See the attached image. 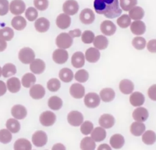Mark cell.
I'll return each instance as SVG.
<instances>
[{
  "instance_id": "f546056e",
  "label": "cell",
  "mask_w": 156,
  "mask_h": 150,
  "mask_svg": "<svg viewBox=\"0 0 156 150\" xmlns=\"http://www.w3.org/2000/svg\"><path fill=\"white\" fill-rule=\"evenodd\" d=\"M106 135V131L104 128L102 127H96L91 133V137L94 141L100 142L105 138Z\"/></svg>"
},
{
  "instance_id": "e7e4bbea",
  "label": "cell",
  "mask_w": 156,
  "mask_h": 150,
  "mask_svg": "<svg viewBox=\"0 0 156 150\" xmlns=\"http://www.w3.org/2000/svg\"><path fill=\"white\" fill-rule=\"evenodd\" d=\"M45 150H48V149H45Z\"/></svg>"
},
{
  "instance_id": "6125c7cd",
  "label": "cell",
  "mask_w": 156,
  "mask_h": 150,
  "mask_svg": "<svg viewBox=\"0 0 156 150\" xmlns=\"http://www.w3.org/2000/svg\"><path fill=\"white\" fill-rule=\"evenodd\" d=\"M7 48V43L5 40L0 38V52H2Z\"/></svg>"
},
{
  "instance_id": "db71d44e",
  "label": "cell",
  "mask_w": 156,
  "mask_h": 150,
  "mask_svg": "<svg viewBox=\"0 0 156 150\" xmlns=\"http://www.w3.org/2000/svg\"><path fill=\"white\" fill-rule=\"evenodd\" d=\"M9 9V4L7 0H0V15H6Z\"/></svg>"
},
{
  "instance_id": "680465c9",
  "label": "cell",
  "mask_w": 156,
  "mask_h": 150,
  "mask_svg": "<svg viewBox=\"0 0 156 150\" xmlns=\"http://www.w3.org/2000/svg\"><path fill=\"white\" fill-rule=\"evenodd\" d=\"M7 85L2 80H0V96L4 95L7 91Z\"/></svg>"
},
{
  "instance_id": "3957f363",
  "label": "cell",
  "mask_w": 156,
  "mask_h": 150,
  "mask_svg": "<svg viewBox=\"0 0 156 150\" xmlns=\"http://www.w3.org/2000/svg\"><path fill=\"white\" fill-rule=\"evenodd\" d=\"M73 38L69 34L62 32L58 35L55 39L56 45L60 49L69 48L73 44Z\"/></svg>"
},
{
  "instance_id": "8fae6325",
  "label": "cell",
  "mask_w": 156,
  "mask_h": 150,
  "mask_svg": "<svg viewBox=\"0 0 156 150\" xmlns=\"http://www.w3.org/2000/svg\"><path fill=\"white\" fill-rule=\"evenodd\" d=\"M12 116L16 120H23L27 115L26 108L21 104L14 105L11 109Z\"/></svg>"
},
{
  "instance_id": "6f0895ef",
  "label": "cell",
  "mask_w": 156,
  "mask_h": 150,
  "mask_svg": "<svg viewBox=\"0 0 156 150\" xmlns=\"http://www.w3.org/2000/svg\"><path fill=\"white\" fill-rule=\"evenodd\" d=\"M69 35L72 37V38H74V37H79L81 35V30L79 29H76L74 30H71L69 31Z\"/></svg>"
},
{
  "instance_id": "277c9868",
  "label": "cell",
  "mask_w": 156,
  "mask_h": 150,
  "mask_svg": "<svg viewBox=\"0 0 156 150\" xmlns=\"http://www.w3.org/2000/svg\"><path fill=\"white\" fill-rule=\"evenodd\" d=\"M39 121L41 125L45 127L52 126L56 121V115L50 110H46L42 112L39 117Z\"/></svg>"
},
{
  "instance_id": "f5cc1de1",
  "label": "cell",
  "mask_w": 156,
  "mask_h": 150,
  "mask_svg": "<svg viewBox=\"0 0 156 150\" xmlns=\"http://www.w3.org/2000/svg\"><path fill=\"white\" fill-rule=\"evenodd\" d=\"M34 4L37 9L43 11L48 8L49 2L48 0H34Z\"/></svg>"
},
{
  "instance_id": "94428289",
  "label": "cell",
  "mask_w": 156,
  "mask_h": 150,
  "mask_svg": "<svg viewBox=\"0 0 156 150\" xmlns=\"http://www.w3.org/2000/svg\"><path fill=\"white\" fill-rule=\"evenodd\" d=\"M97 150H112V149L106 143H103L98 146Z\"/></svg>"
},
{
  "instance_id": "60d3db41",
  "label": "cell",
  "mask_w": 156,
  "mask_h": 150,
  "mask_svg": "<svg viewBox=\"0 0 156 150\" xmlns=\"http://www.w3.org/2000/svg\"><path fill=\"white\" fill-rule=\"evenodd\" d=\"M142 141L144 143L147 145H153L156 141V134L151 130H148L144 132L142 136Z\"/></svg>"
},
{
  "instance_id": "ab89813d",
  "label": "cell",
  "mask_w": 156,
  "mask_h": 150,
  "mask_svg": "<svg viewBox=\"0 0 156 150\" xmlns=\"http://www.w3.org/2000/svg\"><path fill=\"white\" fill-rule=\"evenodd\" d=\"M16 73V68L15 65L11 63L5 64L2 68V75L4 77H9L15 75Z\"/></svg>"
},
{
  "instance_id": "5bb4252c",
  "label": "cell",
  "mask_w": 156,
  "mask_h": 150,
  "mask_svg": "<svg viewBox=\"0 0 156 150\" xmlns=\"http://www.w3.org/2000/svg\"><path fill=\"white\" fill-rule=\"evenodd\" d=\"M79 19L83 24H90L94 21L95 15L91 9L87 8L81 11L79 15Z\"/></svg>"
},
{
  "instance_id": "6da1fadb",
  "label": "cell",
  "mask_w": 156,
  "mask_h": 150,
  "mask_svg": "<svg viewBox=\"0 0 156 150\" xmlns=\"http://www.w3.org/2000/svg\"><path fill=\"white\" fill-rule=\"evenodd\" d=\"M93 6L97 13L108 18H116L122 12L118 0H94Z\"/></svg>"
},
{
  "instance_id": "44dd1931",
  "label": "cell",
  "mask_w": 156,
  "mask_h": 150,
  "mask_svg": "<svg viewBox=\"0 0 156 150\" xmlns=\"http://www.w3.org/2000/svg\"><path fill=\"white\" fill-rule=\"evenodd\" d=\"M85 55L82 52H76L71 57V64L76 68H82L85 64Z\"/></svg>"
},
{
  "instance_id": "ee69618b",
  "label": "cell",
  "mask_w": 156,
  "mask_h": 150,
  "mask_svg": "<svg viewBox=\"0 0 156 150\" xmlns=\"http://www.w3.org/2000/svg\"><path fill=\"white\" fill-rule=\"evenodd\" d=\"M61 87L60 81L57 78H52L47 82V88L52 92L58 91Z\"/></svg>"
},
{
  "instance_id": "4316f807",
  "label": "cell",
  "mask_w": 156,
  "mask_h": 150,
  "mask_svg": "<svg viewBox=\"0 0 156 150\" xmlns=\"http://www.w3.org/2000/svg\"><path fill=\"white\" fill-rule=\"evenodd\" d=\"M119 88L122 93L129 95L132 93L133 91L134 85L131 80L129 79H123L119 82Z\"/></svg>"
},
{
  "instance_id": "8d00e7d4",
  "label": "cell",
  "mask_w": 156,
  "mask_h": 150,
  "mask_svg": "<svg viewBox=\"0 0 156 150\" xmlns=\"http://www.w3.org/2000/svg\"><path fill=\"white\" fill-rule=\"evenodd\" d=\"M58 76L62 81L68 83L73 80L74 77V74L71 69L68 68H63L60 70Z\"/></svg>"
},
{
  "instance_id": "9a60e30c",
  "label": "cell",
  "mask_w": 156,
  "mask_h": 150,
  "mask_svg": "<svg viewBox=\"0 0 156 150\" xmlns=\"http://www.w3.org/2000/svg\"><path fill=\"white\" fill-rule=\"evenodd\" d=\"M100 29L102 34L108 36L113 35L116 30L115 24L109 20H105L102 21L101 24Z\"/></svg>"
},
{
  "instance_id": "e575fe53",
  "label": "cell",
  "mask_w": 156,
  "mask_h": 150,
  "mask_svg": "<svg viewBox=\"0 0 156 150\" xmlns=\"http://www.w3.org/2000/svg\"><path fill=\"white\" fill-rule=\"evenodd\" d=\"M5 127L12 134H15L20 131L21 124L18 120L15 118H9L6 121Z\"/></svg>"
},
{
  "instance_id": "7402d4cb",
  "label": "cell",
  "mask_w": 156,
  "mask_h": 150,
  "mask_svg": "<svg viewBox=\"0 0 156 150\" xmlns=\"http://www.w3.org/2000/svg\"><path fill=\"white\" fill-rule=\"evenodd\" d=\"M100 52L96 48H90L85 51V59L90 63H95L100 58Z\"/></svg>"
},
{
  "instance_id": "d590c367",
  "label": "cell",
  "mask_w": 156,
  "mask_h": 150,
  "mask_svg": "<svg viewBox=\"0 0 156 150\" xmlns=\"http://www.w3.org/2000/svg\"><path fill=\"white\" fill-rule=\"evenodd\" d=\"M81 150H94L96 148L95 141L90 137H85L82 139L80 143Z\"/></svg>"
},
{
  "instance_id": "91938a15",
  "label": "cell",
  "mask_w": 156,
  "mask_h": 150,
  "mask_svg": "<svg viewBox=\"0 0 156 150\" xmlns=\"http://www.w3.org/2000/svg\"><path fill=\"white\" fill-rule=\"evenodd\" d=\"M51 150H66V148L62 143H57L53 145Z\"/></svg>"
},
{
  "instance_id": "30bf717a",
  "label": "cell",
  "mask_w": 156,
  "mask_h": 150,
  "mask_svg": "<svg viewBox=\"0 0 156 150\" xmlns=\"http://www.w3.org/2000/svg\"><path fill=\"white\" fill-rule=\"evenodd\" d=\"M46 91L43 86L40 84H34L29 90L30 96L34 99H42L45 95Z\"/></svg>"
},
{
  "instance_id": "7c38bea8",
  "label": "cell",
  "mask_w": 156,
  "mask_h": 150,
  "mask_svg": "<svg viewBox=\"0 0 156 150\" xmlns=\"http://www.w3.org/2000/svg\"><path fill=\"white\" fill-rule=\"evenodd\" d=\"M68 59V53L67 51L63 49H57L52 54V59L57 64L65 63Z\"/></svg>"
},
{
  "instance_id": "83f0119b",
  "label": "cell",
  "mask_w": 156,
  "mask_h": 150,
  "mask_svg": "<svg viewBox=\"0 0 156 150\" xmlns=\"http://www.w3.org/2000/svg\"><path fill=\"white\" fill-rule=\"evenodd\" d=\"M100 98L105 102L112 101L115 97V93L111 88H105L101 90L99 93Z\"/></svg>"
},
{
  "instance_id": "11a10c76",
  "label": "cell",
  "mask_w": 156,
  "mask_h": 150,
  "mask_svg": "<svg viewBox=\"0 0 156 150\" xmlns=\"http://www.w3.org/2000/svg\"><path fill=\"white\" fill-rule=\"evenodd\" d=\"M147 95L151 99L156 101V84H154L149 88Z\"/></svg>"
},
{
  "instance_id": "8992f818",
  "label": "cell",
  "mask_w": 156,
  "mask_h": 150,
  "mask_svg": "<svg viewBox=\"0 0 156 150\" xmlns=\"http://www.w3.org/2000/svg\"><path fill=\"white\" fill-rule=\"evenodd\" d=\"M67 121L71 126L77 127L80 126L83 122V116L81 112L77 110H73L68 113Z\"/></svg>"
},
{
  "instance_id": "484cf974",
  "label": "cell",
  "mask_w": 156,
  "mask_h": 150,
  "mask_svg": "<svg viewBox=\"0 0 156 150\" xmlns=\"http://www.w3.org/2000/svg\"><path fill=\"white\" fill-rule=\"evenodd\" d=\"M14 150H32V144L26 138L17 139L13 145Z\"/></svg>"
},
{
  "instance_id": "d4e9b609",
  "label": "cell",
  "mask_w": 156,
  "mask_h": 150,
  "mask_svg": "<svg viewBox=\"0 0 156 150\" xmlns=\"http://www.w3.org/2000/svg\"><path fill=\"white\" fill-rule=\"evenodd\" d=\"M34 26L37 31L39 32H45L49 29L50 23L46 18L41 17L35 21Z\"/></svg>"
},
{
  "instance_id": "9f6ffc18",
  "label": "cell",
  "mask_w": 156,
  "mask_h": 150,
  "mask_svg": "<svg viewBox=\"0 0 156 150\" xmlns=\"http://www.w3.org/2000/svg\"><path fill=\"white\" fill-rule=\"evenodd\" d=\"M147 49L151 52H156V39L149 41L147 45Z\"/></svg>"
},
{
  "instance_id": "f6af8a7d",
  "label": "cell",
  "mask_w": 156,
  "mask_h": 150,
  "mask_svg": "<svg viewBox=\"0 0 156 150\" xmlns=\"http://www.w3.org/2000/svg\"><path fill=\"white\" fill-rule=\"evenodd\" d=\"M94 129L93 124L90 121H85L80 125V132L83 135H88L90 134Z\"/></svg>"
},
{
  "instance_id": "4dcf8cb0",
  "label": "cell",
  "mask_w": 156,
  "mask_h": 150,
  "mask_svg": "<svg viewBox=\"0 0 156 150\" xmlns=\"http://www.w3.org/2000/svg\"><path fill=\"white\" fill-rule=\"evenodd\" d=\"M11 24L15 29L17 30H22L26 27L27 22L25 18L22 16L16 15L12 20Z\"/></svg>"
},
{
  "instance_id": "1f68e13d",
  "label": "cell",
  "mask_w": 156,
  "mask_h": 150,
  "mask_svg": "<svg viewBox=\"0 0 156 150\" xmlns=\"http://www.w3.org/2000/svg\"><path fill=\"white\" fill-rule=\"evenodd\" d=\"M146 129V126L144 123L141 122H133L130 127V132L132 135L136 137L141 135Z\"/></svg>"
},
{
  "instance_id": "ba28073f",
  "label": "cell",
  "mask_w": 156,
  "mask_h": 150,
  "mask_svg": "<svg viewBox=\"0 0 156 150\" xmlns=\"http://www.w3.org/2000/svg\"><path fill=\"white\" fill-rule=\"evenodd\" d=\"M10 12L15 15L23 13L26 9V4L22 0H13L9 5Z\"/></svg>"
},
{
  "instance_id": "bcb514c9",
  "label": "cell",
  "mask_w": 156,
  "mask_h": 150,
  "mask_svg": "<svg viewBox=\"0 0 156 150\" xmlns=\"http://www.w3.org/2000/svg\"><path fill=\"white\" fill-rule=\"evenodd\" d=\"M89 77V74L85 70L81 69L78 70L74 75V79L76 80L80 83H83L87 81Z\"/></svg>"
},
{
  "instance_id": "2e32d148",
  "label": "cell",
  "mask_w": 156,
  "mask_h": 150,
  "mask_svg": "<svg viewBox=\"0 0 156 150\" xmlns=\"http://www.w3.org/2000/svg\"><path fill=\"white\" fill-rule=\"evenodd\" d=\"M149 116L147 110L144 107H137L132 113V117L134 120L138 122H144L147 120Z\"/></svg>"
},
{
  "instance_id": "cb8c5ba5",
  "label": "cell",
  "mask_w": 156,
  "mask_h": 150,
  "mask_svg": "<svg viewBox=\"0 0 156 150\" xmlns=\"http://www.w3.org/2000/svg\"><path fill=\"white\" fill-rule=\"evenodd\" d=\"M144 96L139 91L132 93L129 98L130 103L134 107H140L144 102Z\"/></svg>"
},
{
  "instance_id": "52a82bcc",
  "label": "cell",
  "mask_w": 156,
  "mask_h": 150,
  "mask_svg": "<svg viewBox=\"0 0 156 150\" xmlns=\"http://www.w3.org/2000/svg\"><path fill=\"white\" fill-rule=\"evenodd\" d=\"M48 141V136L43 130L35 131L32 136V142L37 147L44 146Z\"/></svg>"
},
{
  "instance_id": "681fc988",
  "label": "cell",
  "mask_w": 156,
  "mask_h": 150,
  "mask_svg": "<svg viewBox=\"0 0 156 150\" xmlns=\"http://www.w3.org/2000/svg\"><path fill=\"white\" fill-rule=\"evenodd\" d=\"M120 5L124 11H129L137 4V0H119Z\"/></svg>"
},
{
  "instance_id": "816d5d0a",
  "label": "cell",
  "mask_w": 156,
  "mask_h": 150,
  "mask_svg": "<svg viewBox=\"0 0 156 150\" xmlns=\"http://www.w3.org/2000/svg\"><path fill=\"white\" fill-rule=\"evenodd\" d=\"M94 34L91 30H85L82 34V41L85 44H90L94 40Z\"/></svg>"
},
{
  "instance_id": "b9f144b4",
  "label": "cell",
  "mask_w": 156,
  "mask_h": 150,
  "mask_svg": "<svg viewBox=\"0 0 156 150\" xmlns=\"http://www.w3.org/2000/svg\"><path fill=\"white\" fill-rule=\"evenodd\" d=\"M14 36L13 30L9 27H5L0 29V38L5 41L11 40Z\"/></svg>"
},
{
  "instance_id": "603a6c76",
  "label": "cell",
  "mask_w": 156,
  "mask_h": 150,
  "mask_svg": "<svg viewBox=\"0 0 156 150\" xmlns=\"http://www.w3.org/2000/svg\"><path fill=\"white\" fill-rule=\"evenodd\" d=\"M130 30L135 35H143L146 31V25L140 20L134 21L130 25Z\"/></svg>"
},
{
  "instance_id": "836d02e7",
  "label": "cell",
  "mask_w": 156,
  "mask_h": 150,
  "mask_svg": "<svg viewBox=\"0 0 156 150\" xmlns=\"http://www.w3.org/2000/svg\"><path fill=\"white\" fill-rule=\"evenodd\" d=\"M108 44V40L107 37L102 35H99L96 37H95L94 40L93 41V45L94 46L100 50L105 49L107 48Z\"/></svg>"
},
{
  "instance_id": "4fadbf2b",
  "label": "cell",
  "mask_w": 156,
  "mask_h": 150,
  "mask_svg": "<svg viewBox=\"0 0 156 150\" xmlns=\"http://www.w3.org/2000/svg\"><path fill=\"white\" fill-rule=\"evenodd\" d=\"M85 87L79 83L73 84L69 88V93L75 99H81L85 95Z\"/></svg>"
},
{
  "instance_id": "9c48e42d",
  "label": "cell",
  "mask_w": 156,
  "mask_h": 150,
  "mask_svg": "<svg viewBox=\"0 0 156 150\" xmlns=\"http://www.w3.org/2000/svg\"><path fill=\"white\" fill-rule=\"evenodd\" d=\"M79 10V4L75 0H66L63 5V11L68 15H74Z\"/></svg>"
},
{
  "instance_id": "c3c4849f",
  "label": "cell",
  "mask_w": 156,
  "mask_h": 150,
  "mask_svg": "<svg viewBox=\"0 0 156 150\" xmlns=\"http://www.w3.org/2000/svg\"><path fill=\"white\" fill-rule=\"evenodd\" d=\"M132 44L135 49L138 50H141L145 48L146 41L143 37H136L132 40Z\"/></svg>"
},
{
  "instance_id": "f1b7e54d",
  "label": "cell",
  "mask_w": 156,
  "mask_h": 150,
  "mask_svg": "<svg viewBox=\"0 0 156 150\" xmlns=\"http://www.w3.org/2000/svg\"><path fill=\"white\" fill-rule=\"evenodd\" d=\"M124 138L119 134H115L113 135L110 138V144L114 149H120L124 145Z\"/></svg>"
},
{
  "instance_id": "7a4b0ae2",
  "label": "cell",
  "mask_w": 156,
  "mask_h": 150,
  "mask_svg": "<svg viewBox=\"0 0 156 150\" xmlns=\"http://www.w3.org/2000/svg\"><path fill=\"white\" fill-rule=\"evenodd\" d=\"M35 52L29 47H24L21 49L18 53V59L24 64L30 63L35 60Z\"/></svg>"
},
{
  "instance_id": "f35d334b",
  "label": "cell",
  "mask_w": 156,
  "mask_h": 150,
  "mask_svg": "<svg viewBox=\"0 0 156 150\" xmlns=\"http://www.w3.org/2000/svg\"><path fill=\"white\" fill-rule=\"evenodd\" d=\"M144 15V10L139 6H135L130 10H129V16L130 18L135 21L142 19Z\"/></svg>"
},
{
  "instance_id": "e0dca14e",
  "label": "cell",
  "mask_w": 156,
  "mask_h": 150,
  "mask_svg": "<svg viewBox=\"0 0 156 150\" xmlns=\"http://www.w3.org/2000/svg\"><path fill=\"white\" fill-rule=\"evenodd\" d=\"M115 123V118L113 115L105 113L102 115L99 119V124L101 127L104 129H109L113 126Z\"/></svg>"
},
{
  "instance_id": "ac0fdd59",
  "label": "cell",
  "mask_w": 156,
  "mask_h": 150,
  "mask_svg": "<svg viewBox=\"0 0 156 150\" xmlns=\"http://www.w3.org/2000/svg\"><path fill=\"white\" fill-rule=\"evenodd\" d=\"M30 70L32 73L36 74H41L45 70L46 65L43 60L40 59H36L34 60L30 63Z\"/></svg>"
},
{
  "instance_id": "7bdbcfd3",
  "label": "cell",
  "mask_w": 156,
  "mask_h": 150,
  "mask_svg": "<svg viewBox=\"0 0 156 150\" xmlns=\"http://www.w3.org/2000/svg\"><path fill=\"white\" fill-rule=\"evenodd\" d=\"M12 139V132L7 129H2L0 130V142L3 144H7Z\"/></svg>"
},
{
  "instance_id": "74e56055",
  "label": "cell",
  "mask_w": 156,
  "mask_h": 150,
  "mask_svg": "<svg viewBox=\"0 0 156 150\" xmlns=\"http://www.w3.org/2000/svg\"><path fill=\"white\" fill-rule=\"evenodd\" d=\"M36 82L35 76L31 73H27L23 75L21 79L22 85L25 88H30Z\"/></svg>"
},
{
  "instance_id": "be15d7a7",
  "label": "cell",
  "mask_w": 156,
  "mask_h": 150,
  "mask_svg": "<svg viewBox=\"0 0 156 150\" xmlns=\"http://www.w3.org/2000/svg\"><path fill=\"white\" fill-rule=\"evenodd\" d=\"M1 75H2V68H1V67L0 66V77H1Z\"/></svg>"
},
{
  "instance_id": "d6986e66",
  "label": "cell",
  "mask_w": 156,
  "mask_h": 150,
  "mask_svg": "<svg viewBox=\"0 0 156 150\" xmlns=\"http://www.w3.org/2000/svg\"><path fill=\"white\" fill-rule=\"evenodd\" d=\"M6 85L8 90L10 93H16L20 90L21 83L18 78L12 77L7 80Z\"/></svg>"
},
{
  "instance_id": "f907efd6",
  "label": "cell",
  "mask_w": 156,
  "mask_h": 150,
  "mask_svg": "<svg viewBox=\"0 0 156 150\" xmlns=\"http://www.w3.org/2000/svg\"><path fill=\"white\" fill-rule=\"evenodd\" d=\"M38 12L37 9L32 7H29L25 12V16L29 21H35L38 17Z\"/></svg>"
},
{
  "instance_id": "7dc6e473",
  "label": "cell",
  "mask_w": 156,
  "mask_h": 150,
  "mask_svg": "<svg viewBox=\"0 0 156 150\" xmlns=\"http://www.w3.org/2000/svg\"><path fill=\"white\" fill-rule=\"evenodd\" d=\"M117 24L121 28H127L131 23V18L128 15H122L117 19Z\"/></svg>"
},
{
  "instance_id": "d6a6232c",
  "label": "cell",
  "mask_w": 156,
  "mask_h": 150,
  "mask_svg": "<svg viewBox=\"0 0 156 150\" xmlns=\"http://www.w3.org/2000/svg\"><path fill=\"white\" fill-rule=\"evenodd\" d=\"M48 105L52 110H58L63 105L62 99L57 96H51L48 101Z\"/></svg>"
},
{
  "instance_id": "ffe728a7",
  "label": "cell",
  "mask_w": 156,
  "mask_h": 150,
  "mask_svg": "<svg viewBox=\"0 0 156 150\" xmlns=\"http://www.w3.org/2000/svg\"><path fill=\"white\" fill-rule=\"evenodd\" d=\"M71 18L65 13H60L56 19V24L61 29H65L69 27L71 24Z\"/></svg>"
},
{
  "instance_id": "5b68a950",
  "label": "cell",
  "mask_w": 156,
  "mask_h": 150,
  "mask_svg": "<svg viewBox=\"0 0 156 150\" xmlns=\"http://www.w3.org/2000/svg\"><path fill=\"white\" fill-rule=\"evenodd\" d=\"M84 104L88 108H96L101 102L100 96L96 93L90 92L85 95L83 99Z\"/></svg>"
}]
</instances>
